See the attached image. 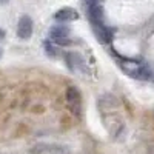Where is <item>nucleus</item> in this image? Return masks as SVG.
Returning a JSON list of instances; mask_svg holds the SVG:
<instances>
[{"mask_svg": "<svg viewBox=\"0 0 154 154\" xmlns=\"http://www.w3.org/2000/svg\"><path fill=\"white\" fill-rule=\"evenodd\" d=\"M49 37H51V40L59 43V45H68L69 43V29L66 26L57 25V26L51 28Z\"/></svg>", "mask_w": 154, "mask_h": 154, "instance_id": "nucleus-2", "label": "nucleus"}, {"mask_svg": "<svg viewBox=\"0 0 154 154\" xmlns=\"http://www.w3.org/2000/svg\"><path fill=\"white\" fill-rule=\"evenodd\" d=\"M88 6H93V5H99V0H85Z\"/></svg>", "mask_w": 154, "mask_h": 154, "instance_id": "nucleus-8", "label": "nucleus"}, {"mask_svg": "<svg viewBox=\"0 0 154 154\" xmlns=\"http://www.w3.org/2000/svg\"><path fill=\"white\" fill-rule=\"evenodd\" d=\"M66 100L72 109V112L75 114H80V109H82V100H80V94L77 93V89L74 88H68L66 91Z\"/></svg>", "mask_w": 154, "mask_h": 154, "instance_id": "nucleus-4", "label": "nucleus"}, {"mask_svg": "<svg viewBox=\"0 0 154 154\" xmlns=\"http://www.w3.org/2000/svg\"><path fill=\"white\" fill-rule=\"evenodd\" d=\"M5 3H8V0H0V5H5Z\"/></svg>", "mask_w": 154, "mask_h": 154, "instance_id": "nucleus-10", "label": "nucleus"}, {"mask_svg": "<svg viewBox=\"0 0 154 154\" xmlns=\"http://www.w3.org/2000/svg\"><path fill=\"white\" fill-rule=\"evenodd\" d=\"M66 62H68V66H69L72 71L83 65V60H82V57H80L79 54H72V53L66 56Z\"/></svg>", "mask_w": 154, "mask_h": 154, "instance_id": "nucleus-6", "label": "nucleus"}, {"mask_svg": "<svg viewBox=\"0 0 154 154\" xmlns=\"http://www.w3.org/2000/svg\"><path fill=\"white\" fill-rule=\"evenodd\" d=\"M32 35V20L29 16H22L17 25V37L22 40H28Z\"/></svg>", "mask_w": 154, "mask_h": 154, "instance_id": "nucleus-3", "label": "nucleus"}, {"mask_svg": "<svg viewBox=\"0 0 154 154\" xmlns=\"http://www.w3.org/2000/svg\"><path fill=\"white\" fill-rule=\"evenodd\" d=\"M54 19L57 22H71V20L79 19V14H77V11L72 9V8H62L54 14Z\"/></svg>", "mask_w": 154, "mask_h": 154, "instance_id": "nucleus-5", "label": "nucleus"}, {"mask_svg": "<svg viewBox=\"0 0 154 154\" xmlns=\"http://www.w3.org/2000/svg\"><path fill=\"white\" fill-rule=\"evenodd\" d=\"M3 37H5V31L0 28V38H3Z\"/></svg>", "mask_w": 154, "mask_h": 154, "instance_id": "nucleus-9", "label": "nucleus"}, {"mask_svg": "<svg viewBox=\"0 0 154 154\" xmlns=\"http://www.w3.org/2000/svg\"><path fill=\"white\" fill-rule=\"evenodd\" d=\"M46 53L51 54V56H54V54H56V53H54V48L51 46V45H48V43H46Z\"/></svg>", "mask_w": 154, "mask_h": 154, "instance_id": "nucleus-7", "label": "nucleus"}, {"mask_svg": "<svg viewBox=\"0 0 154 154\" xmlns=\"http://www.w3.org/2000/svg\"><path fill=\"white\" fill-rule=\"evenodd\" d=\"M0 57H2V51H0Z\"/></svg>", "mask_w": 154, "mask_h": 154, "instance_id": "nucleus-11", "label": "nucleus"}, {"mask_svg": "<svg viewBox=\"0 0 154 154\" xmlns=\"http://www.w3.org/2000/svg\"><path fill=\"white\" fill-rule=\"evenodd\" d=\"M122 68L130 74L134 79L140 80H148L151 79V71L148 69L146 65H143L142 62H136V60H123L122 62Z\"/></svg>", "mask_w": 154, "mask_h": 154, "instance_id": "nucleus-1", "label": "nucleus"}]
</instances>
